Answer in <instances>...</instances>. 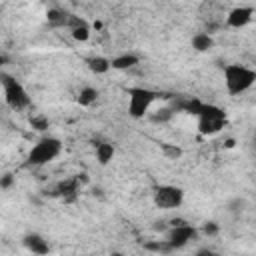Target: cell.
I'll list each match as a JSON object with an SVG mask.
<instances>
[{
    "label": "cell",
    "instance_id": "cell-8",
    "mask_svg": "<svg viewBox=\"0 0 256 256\" xmlns=\"http://www.w3.org/2000/svg\"><path fill=\"white\" fill-rule=\"evenodd\" d=\"M252 16H254V8H250V6H236L226 16V26H230V28H244L246 24L252 22Z\"/></svg>",
    "mask_w": 256,
    "mask_h": 256
},
{
    "label": "cell",
    "instance_id": "cell-24",
    "mask_svg": "<svg viewBox=\"0 0 256 256\" xmlns=\"http://www.w3.org/2000/svg\"><path fill=\"white\" fill-rule=\"evenodd\" d=\"M194 256H220V252H216L214 248H198L196 252H194Z\"/></svg>",
    "mask_w": 256,
    "mask_h": 256
},
{
    "label": "cell",
    "instance_id": "cell-14",
    "mask_svg": "<svg viewBox=\"0 0 256 256\" xmlns=\"http://www.w3.org/2000/svg\"><path fill=\"white\" fill-rule=\"evenodd\" d=\"M96 100H98V90L92 88V86H84V88L78 92V96H76V102H78L80 106H92Z\"/></svg>",
    "mask_w": 256,
    "mask_h": 256
},
{
    "label": "cell",
    "instance_id": "cell-21",
    "mask_svg": "<svg viewBox=\"0 0 256 256\" xmlns=\"http://www.w3.org/2000/svg\"><path fill=\"white\" fill-rule=\"evenodd\" d=\"M218 224L216 222H204V226H202V234H206V236H216L218 234Z\"/></svg>",
    "mask_w": 256,
    "mask_h": 256
},
{
    "label": "cell",
    "instance_id": "cell-9",
    "mask_svg": "<svg viewBox=\"0 0 256 256\" xmlns=\"http://www.w3.org/2000/svg\"><path fill=\"white\" fill-rule=\"evenodd\" d=\"M24 246H26V250H28L30 254H34V256H46V254L50 252L48 240H46L44 236H40V234H34V232L24 236Z\"/></svg>",
    "mask_w": 256,
    "mask_h": 256
},
{
    "label": "cell",
    "instance_id": "cell-15",
    "mask_svg": "<svg viewBox=\"0 0 256 256\" xmlns=\"http://www.w3.org/2000/svg\"><path fill=\"white\" fill-rule=\"evenodd\" d=\"M112 158H114V146L108 144V142H100V144L96 146V160H98L102 166H106Z\"/></svg>",
    "mask_w": 256,
    "mask_h": 256
},
{
    "label": "cell",
    "instance_id": "cell-1",
    "mask_svg": "<svg viewBox=\"0 0 256 256\" xmlns=\"http://www.w3.org/2000/svg\"><path fill=\"white\" fill-rule=\"evenodd\" d=\"M256 82V70L244 66V64H228L224 68V84L228 94L238 96L246 90H250Z\"/></svg>",
    "mask_w": 256,
    "mask_h": 256
},
{
    "label": "cell",
    "instance_id": "cell-3",
    "mask_svg": "<svg viewBox=\"0 0 256 256\" xmlns=\"http://www.w3.org/2000/svg\"><path fill=\"white\" fill-rule=\"evenodd\" d=\"M0 82H2V88H4V100L10 108L14 110H24L30 106V96L26 92V88L16 80L12 78L10 74L2 72L0 74Z\"/></svg>",
    "mask_w": 256,
    "mask_h": 256
},
{
    "label": "cell",
    "instance_id": "cell-4",
    "mask_svg": "<svg viewBox=\"0 0 256 256\" xmlns=\"http://www.w3.org/2000/svg\"><path fill=\"white\" fill-rule=\"evenodd\" d=\"M156 98H158V94L150 88H142V86L128 88V114L136 120L144 118Z\"/></svg>",
    "mask_w": 256,
    "mask_h": 256
},
{
    "label": "cell",
    "instance_id": "cell-18",
    "mask_svg": "<svg viewBox=\"0 0 256 256\" xmlns=\"http://www.w3.org/2000/svg\"><path fill=\"white\" fill-rule=\"evenodd\" d=\"M78 190V182L72 178V180H64L60 186H58V192L62 194V196H70V194H74Z\"/></svg>",
    "mask_w": 256,
    "mask_h": 256
},
{
    "label": "cell",
    "instance_id": "cell-11",
    "mask_svg": "<svg viewBox=\"0 0 256 256\" xmlns=\"http://www.w3.org/2000/svg\"><path fill=\"white\" fill-rule=\"evenodd\" d=\"M110 62H112V68L114 70H128V68L136 66L140 62V58L136 54H120V56L112 58Z\"/></svg>",
    "mask_w": 256,
    "mask_h": 256
},
{
    "label": "cell",
    "instance_id": "cell-26",
    "mask_svg": "<svg viewBox=\"0 0 256 256\" xmlns=\"http://www.w3.org/2000/svg\"><path fill=\"white\" fill-rule=\"evenodd\" d=\"M226 148H234V140H232V138L226 140Z\"/></svg>",
    "mask_w": 256,
    "mask_h": 256
},
{
    "label": "cell",
    "instance_id": "cell-6",
    "mask_svg": "<svg viewBox=\"0 0 256 256\" xmlns=\"http://www.w3.org/2000/svg\"><path fill=\"white\" fill-rule=\"evenodd\" d=\"M198 238V230L188 224L186 220L178 218V220H172L170 222V230L166 234V242L170 244L172 250H180L184 246H188L190 242H194Z\"/></svg>",
    "mask_w": 256,
    "mask_h": 256
},
{
    "label": "cell",
    "instance_id": "cell-13",
    "mask_svg": "<svg viewBox=\"0 0 256 256\" xmlns=\"http://www.w3.org/2000/svg\"><path fill=\"white\" fill-rule=\"evenodd\" d=\"M88 68L94 74H106L112 68V62L104 56H92V58H88Z\"/></svg>",
    "mask_w": 256,
    "mask_h": 256
},
{
    "label": "cell",
    "instance_id": "cell-5",
    "mask_svg": "<svg viewBox=\"0 0 256 256\" xmlns=\"http://www.w3.org/2000/svg\"><path fill=\"white\" fill-rule=\"evenodd\" d=\"M226 124V112L214 104H204L198 112V130L204 136L218 134Z\"/></svg>",
    "mask_w": 256,
    "mask_h": 256
},
{
    "label": "cell",
    "instance_id": "cell-23",
    "mask_svg": "<svg viewBox=\"0 0 256 256\" xmlns=\"http://www.w3.org/2000/svg\"><path fill=\"white\" fill-rule=\"evenodd\" d=\"M12 184H14V176H12V174H4V176L0 178V188H2V190H8Z\"/></svg>",
    "mask_w": 256,
    "mask_h": 256
},
{
    "label": "cell",
    "instance_id": "cell-12",
    "mask_svg": "<svg viewBox=\"0 0 256 256\" xmlns=\"http://www.w3.org/2000/svg\"><path fill=\"white\" fill-rule=\"evenodd\" d=\"M212 46H214V40H212L210 34L198 32V34L192 36V48H194L196 52H206V50H210Z\"/></svg>",
    "mask_w": 256,
    "mask_h": 256
},
{
    "label": "cell",
    "instance_id": "cell-7",
    "mask_svg": "<svg viewBox=\"0 0 256 256\" xmlns=\"http://www.w3.org/2000/svg\"><path fill=\"white\" fill-rule=\"evenodd\" d=\"M184 202V190L172 184H162L154 190V204L160 210H172L178 208Z\"/></svg>",
    "mask_w": 256,
    "mask_h": 256
},
{
    "label": "cell",
    "instance_id": "cell-2",
    "mask_svg": "<svg viewBox=\"0 0 256 256\" xmlns=\"http://www.w3.org/2000/svg\"><path fill=\"white\" fill-rule=\"evenodd\" d=\"M62 152V142L54 136L40 138L28 152V164L30 166H46L52 160H56Z\"/></svg>",
    "mask_w": 256,
    "mask_h": 256
},
{
    "label": "cell",
    "instance_id": "cell-22",
    "mask_svg": "<svg viewBox=\"0 0 256 256\" xmlns=\"http://www.w3.org/2000/svg\"><path fill=\"white\" fill-rule=\"evenodd\" d=\"M162 150H164V154H166V156H170V158H178V156L182 154V150H180V148H174V146H168V144H164V146H162Z\"/></svg>",
    "mask_w": 256,
    "mask_h": 256
},
{
    "label": "cell",
    "instance_id": "cell-10",
    "mask_svg": "<svg viewBox=\"0 0 256 256\" xmlns=\"http://www.w3.org/2000/svg\"><path fill=\"white\" fill-rule=\"evenodd\" d=\"M70 16H72V14H68V12L62 10V8H50V10L46 12V20H48V24L54 26V28H64V26L68 28Z\"/></svg>",
    "mask_w": 256,
    "mask_h": 256
},
{
    "label": "cell",
    "instance_id": "cell-27",
    "mask_svg": "<svg viewBox=\"0 0 256 256\" xmlns=\"http://www.w3.org/2000/svg\"><path fill=\"white\" fill-rule=\"evenodd\" d=\"M112 256H124V254H120V252H114V254H112Z\"/></svg>",
    "mask_w": 256,
    "mask_h": 256
},
{
    "label": "cell",
    "instance_id": "cell-20",
    "mask_svg": "<svg viewBox=\"0 0 256 256\" xmlns=\"http://www.w3.org/2000/svg\"><path fill=\"white\" fill-rule=\"evenodd\" d=\"M170 116H172V110L170 108H160L158 114L152 116V120L154 122H166V120H170Z\"/></svg>",
    "mask_w": 256,
    "mask_h": 256
},
{
    "label": "cell",
    "instance_id": "cell-16",
    "mask_svg": "<svg viewBox=\"0 0 256 256\" xmlns=\"http://www.w3.org/2000/svg\"><path fill=\"white\" fill-rule=\"evenodd\" d=\"M144 248H146V250H152V252H162V254L174 252V250L170 248V244H168L166 240H156V242H148V244H144Z\"/></svg>",
    "mask_w": 256,
    "mask_h": 256
},
{
    "label": "cell",
    "instance_id": "cell-19",
    "mask_svg": "<svg viewBox=\"0 0 256 256\" xmlns=\"http://www.w3.org/2000/svg\"><path fill=\"white\" fill-rule=\"evenodd\" d=\"M30 126L34 128V130H46L48 126H50V122H48V118L46 116H32L30 118Z\"/></svg>",
    "mask_w": 256,
    "mask_h": 256
},
{
    "label": "cell",
    "instance_id": "cell-25",
    "mask_svg": "<svg viewBox=\"0 0 256 256\" xmlns=\"http://www.w3.org/2000/svg\"><path fill=\"white\" fill-rule=\"evenodd\" d=\"M230 210H232V212H242V210H244V200H234V202H230Z\"/></svg>",
    "mask_w": 256,
    "mask_h": 256
},
{
    "label": "cell",
    "instance_id": "cell-17",
    "mask_svg": "<svg viewBox=\"0 0 256 256\" xmlns=\"http://www.w3.org/2000/svg\"><path fill=\"white\" fill-rule=\"evenodd\" d=\"M70 34H72L74 40H78V42H86V40L90 38V28H88V24H82V26L72 28Z\"/></svg>",
    "mask_w": 256,
    "mask_h": 256
}]
</instances>
